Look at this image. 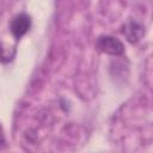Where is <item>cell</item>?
Returning a JSON list of instances; mask_svg holds the SVG:
<instances>
[{"label": "cell", "mask_w": 153, "mask_h": 153, "mask_svg": "<svg viewBox=\"0 0 153 153\" xmlns=\"http://www.w3.org/2000/svg\"><path fill=\"white\" fill-rule=\"evenodd\" d=\"M30 27H31V18L25 13H20L16 16L10 24L11 32L16 37V39H20L30 30Z\"/></svg>", "instance_id": "7a4b0ae2"}, {"label": "cell", "mask_w": 153, "mask_h": 153, "mask_svg": "<svg viewBox=\"0 0 153 153\" xmlns=\"http://www.w3.org/2000/svg\"><path fill=\"white\" fill-rule=\"evenodd\" d=\"M1 143H5V137H4V133H2V129L0 126V145Z\"/></svg>", "instance_id": "277c9868"}, {"label": "cell", "mask_w": 153, "mask_h": 153, "mask_svg": "<svg viewBox=\"0 0 153 153\" xmlns=\"http://www.w3.org/2000/svg\"><path fill=\"white\" fill-rule=\"evenodd\" d=\"M123 31H124L128 41L131 43L140 41L141 37L145 35V27L141 24H139L137 22H129L126 25V29Z\"/></svg>", "instance_id": "3957f363"}, {"label": "cell", "mask_w": 153, "mask_h": 153, "mask_svg": "<svg viewBox=\"0 0 153 153\" xmlns=\"http://www.w3.org/2000/svg\"><path fill=\"white\" fill-rule=\"evenodd\" d=\"M97 47L109 55H121L124 51L123 43L112 36H100L97 39Z\"/></svg>", "instance_id": "6da1fadb"}]
</instances>
